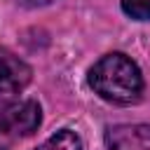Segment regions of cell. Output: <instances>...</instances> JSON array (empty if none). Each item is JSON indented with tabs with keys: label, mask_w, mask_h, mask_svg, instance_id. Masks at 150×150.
<instances>
[{
	"label": "cell",
	"mask_w": 150,
	"mask_h": 150,
	"mask_svg": "<svg viewBox=\"0 0 150 150\" xmlns=\"http://www.w3.org/2000/svg\"><path fill=\"white\" fill-rule=\"evenodd\" d=\"M91 89L110 103H136L143 91V77L138 66L122 52L105 54L89 70Z\"/></svg>",
	"instance_id": "1"
},
{
	"label": "cell",
	"mask_w": 150,
	"mask_h": 150,
	"mask_svg": "<svg viewBox=\"0 0 150 150\" xmlns=\"http://www.w3.org/2000/svg\"><path fill=\"white\" fill-rule=\"evenodd\" d=\"M40 105L35 101L0 103V150H12L19 138L30 136L40 127Z\"/></svg>",
	"instance_id": "2"
},
{
	"label": "cell",
	"mask_w": 150,
	"mask_h": 150,
	"mask_svg": "<svg viewBox=\"0 0 150 150\" xmlns=\"http://www.w3.org/2000/svg\"><path fill=\"white\" fill-rule=\"evenodd\" d=\"M33 77V70L26 61H21L9 49L0 47V96H9L21 91Z\"/></svg>",
	"instance_id": "3"
},
{
	"label": "cell",
	"mask_w": 150,
	"mask_h": 150,
	"mask_svg": "<svg viewBox=\"0 0 150 150\" xmlns=\"http://www.w3.org/2000/svg\"><path fill=\"white\" fill-rule=\"evenodd\" d=\"M108 150H150V124H115L105 131Z\"/></svg>",
	"instance_id": "4"
},
{
	"label": "cell",
	"mask_w": 150,
	"mask_h": 150,
	"mask_svg": "<svg viewBox=\"0 0 150 150\" xmlns=\"http://www.w3.org/2000/svg\"><path fill=\"white\" fill-rule=\"evenodd\" d=\"M38 150H82V141L75 131L70 129H61L54 136H49Z\"/></svg>",
	"instance_id": "5"
},
{
	"label": "cell",
	"mask_w": 150,
	"mask_h": 150,
	"mask_svg": "<svg viewBox=\"0 0 150 150\" xmlns=\"http://www.w3.org/2000/svg\"><path fill=\"white\" fill-rule=\"evenodd\" d=\"M122 9L131 19H138V21L150 19V0H122Z\"/></svg>",
	"instance_id": "6"
},
{
	"label": "cell",
	"mask_w": 150,
	"mask_h": 150,
	"mask_svg": "<svg viewBox=\"0 0 150 150\" xmlns=\"http://www.w3.org/2000/svg\"><path fill=\"white\" fill-rule=\"evenodd\" d=\"M19 2H23V5H45L49 0H19Z\"/></svg>",
	"instance_id": "7"
}]
</instances>
